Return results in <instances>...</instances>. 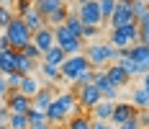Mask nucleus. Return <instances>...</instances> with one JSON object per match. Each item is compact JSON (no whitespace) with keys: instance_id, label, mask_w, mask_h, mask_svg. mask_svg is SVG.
<instances>
[{"instance_id":"36","label":"nucleus","mask_w":149,"mask_h":129,"mask_svg":"<svg viewBox=\"0 0 149 129\" xmlns=\"http://www.w3.org/2000/svg\"><path fill=\"white\" fill-rule=\"evenodd\" d=\"M98 34H100V26H88V23L82 26V39H95Z\"/></svg>"},{"instance_id":"47","label":"nucleus","mask_w":149,"mask_h":129,"mask_svg":"<svg viewBox=\"0 0 149 129\" xmlns=\"http://www.w3.org/2000/svg\"><path fill=\"white\" fill-rule=\"evenodd\" d=\"M74 3H77V5H82V3H90V0H74Z\"/></svg>"},{"instance_id":"12","label":"nucleus","mask_w":149,"mask_h":129,"mask_svg":"<svg viewBox=\"0 0 149 129\" xmlns=\"http://www.w3.org/2000/svg\"><path fill=\"white\" fill-rule=\"evenodd\" d=\"M93 83L98 85V90L103 93V98H111V101H116L118 98V93H121V88H116L111 80H108V75H105V70H95V78H93Z\"/></svg>"},{"instance_id":"13","label":"nucleus","mask_w":149,"mask_h":129,"mask_svg":"<svg viewBox=\"0 0 149 129\" xmlns=\"http://www.w3.org/2000/svg\"><path fill=\"white\" fill-rule=\"evenodd\" d=\"M103 70H105V75H108V80H111L116 88H126V85H129V80H131V75L123 70L118 62H111V65H105Z\"/></svg>"},{"instance_id":"23","label":"nucleus","mask_w":149,"mask_h":129,"mask_svg":"<svg viewBox=\"0 0 149 129\" xmlns=\"http://www.w3.org/2000/svg\"><path fill=\"white\" fill-rule=\"evenodd\" d=\"M0 72H3V75L15 72V59H13V49H10V47L0 52Z\"/></svg>"},{"instance_id":"44","label":"nucleus","mask_w":149,"mask_h":129,"mask_svg":"<svg viewBox=\"0 0 149 129\" xmlns=\"http://www.w3.org/2000/svg\"><path fill=\"white\" fill-rule=\"evenodd\" d=\"M141 124L149 127V109H147V111H141Z\"/></svg>"},{"instance_id":"21","label":"nucleus","mask_w":149,"mask_h":129,"mask_svg":"<svg viewBox=\"0 0 149 129\" xmlns=\"http://www.w3.org/2000/svg\"><path fill=\"white\" fill-rule=\"evenodd\" d=\"M116 62H118V65H121V67H123L126 72H129L131 78H136V75H141V70L136 67V62H134L131 57H129V52H126V49H121V52H118V57H116Z\"/></svg>"},{"instance_id":"10","label":"nucleus","mask_w":149,"mask_h":129,"mask_svg":"<svg viewBox=\"0 0 149 129\" xmlns=\"http://www.w3.org/2000/svg\"><path fill=\"white\" fill-rule=\"evenodd\" d=\"M126 52H129V57L136 62V67L141 72L149 70V44L144 42H134L131 47H126Z\"/></svg>"},{"instance_id":"11","label":"nucleus","mask_w":149,"mask_h":129,"mask_svg":"<svg viewBox=\"0 0 149 129\" xmlns=\"http://www.w3.org/2000/svg\"><path fill=\"white\" fill-rule=\"evenodd\" d=\"M5 106H8V111H13V114H26L31 109V98L26 93H21V90H10L8 98H5Z\"/></svg>"},{"instance_id":"34","label":"nucleus","mask_w":149,"mask_h":129,"mask_svg":"<svg viewBox=\"0 0 149 129\" xmlns=\"http://www.w3.org/2000/svg\"><path fill=\"white\" fill-rule=\"evenodd\" d=\"M5 80H8V88H10V90H18V88H21V80H23V72H10V75H5Z\"/></svg>"},{"instance_id":"41","label":"nucleus","mask_w":149,"mask_h":129,"mask_svg":"<svg viewBox=\"0 0 149 129\" xmlns=\"http://www.w3.org/2000/svg\"><path fill=\"white\" fill-rule=\"evenodd\" d=\"M8 93H10V88H8V80H5V75L0 72V98H8Z\"/></svg>"},{"instance_id":"45","label":"nucleus","mask_w":149,"mask_h":129,"mask_svg":"<svg viewBox=\"0 0 149 129\" xmlns=\"http://www.w3.org/2000/svg\"><path fill=\"white\" fill-rule=\"evenodd\" d=\"M8 47H10L8 39H5V36H0V52H3V49H8Z\"/></svg>"},{"instance_id":"1","label":"nucleus","mask_w":149,"mask_h":129,"mask_svg":"<svg viewBox=\"0 0 149 129\" xmlns=\"http://www.w3.org/2000/svg\"><path fill=\"white\" fill-rule=\"evenodd\" d=\"M121 49H116L111 42H93L85 49V57H88L90 67H95V70H103L105 65H111V62H116Z\"/></svg>"},{"instance_id":"9","label":"nucleus","mask_w":149,"mask_h":129,"mask_svg":"<svg viewBox=\"0 0 149 129\" xmlns=\"http://www.w3.org/2000/svg\"><path fill=\"white\" fill-rule=\"evenodd\" d=\"M77 16H80L82 23H88V26H100V23H103V13H100L98 0H90V3L77 5Z\"/></svg>"},{"instance_id":"3","label":"nucleus","mask_w":149,"mask_h":129,"mask_svg":"<svg viewBox=\"0 0 149 129\" xmlns=\"http://www.w3.org/2000/svg\"><path fill=\"white\" fill-rule=\"evenodd\" d=\"M54 44H59L67 54H80V52H82V39H80V36H74L64 23L54 26Z\"/></svg>"},{"instance_id":"42","label":"nucleus","mask_w":149,"mask_h":129,"mask_svg":"<svg viewBox=\"0 0 149 129\" xmlns=\"http://www.w3.org/2000/svg\"><path fill=\"white\" fill-rule=\"evenodd\" d=\"M93 129H116L111 121H100V119H93Z\"/></svg>"},{"instance_id":"35","label":"nucleus","mask_w":149,"mask_h":129,"mask_svg":"<svg viewBox=\"0 0 149 129\" xmlns=\"http://www.w3.org/2000/svg\"><path fill=\"white\" fill-rule=\"evenodd\" d=\"M13 11L8 8V5H0V29H5L8 23H10V18H13Z\"/></svg>"},{"instance_id":"32","label":"nucleus","mask_w":149,"mask_h":129,"mask_svg":"<svg viewBox=\"0 0 149 129\" xmlns=\"http://www.w3.org/2000/svg\"><path fill=\"white\" fill-rule=\"evenodd\" d=\"M21 52H23V54H26L29 59H33V62H41V49H39V47H36L33 42H29L26 47H23V49H21Z\"/></svg>"},{"instance_id":"7","label":"nucleus","mask_w":149,"mask_h":129,"mask_svg":"<svg viewBox=\"0 0 149 129\" xmlns=\"http://www.w3.org/2000/svg\"><path fill=\"white\" fill-rule=\"evenodd\" d=\"M74 93H77V101H80L82 111H90L98 101H103V93L98 90V85H95V83H85V85L74 88Z\"/></svg>"},{"instance_id":"28","label":"nucleus","mask_w":149,"mask_h":129,"mask_svg":"<svg viewBox=\"0 0 149 129\" xmlns=\"http://www.w3.org/2000/svg\"><path fill=\"white\" fill-rule=\"evenodd\" d=\"M39 70H41V75H44L46 80H62V72H59V67H54V65L39 62Z\"/></svg>"},{"instance_id":"8","label":"nucleus","mask_w":149,"mask_h":129,"mask_svg":"<svg viewBox=\"0 0 149 129\" xmlns=\"http://www.w3.org/2000/svg\"><path fill=\"white\" fill-rule=\"evenodd\" d=\"M111 29H118V26H126V23H136L134 21V11H131V0H118L116 3V11L108 18Z\"/></svg>"},{"instance_id":"46","label":"nucleus","mask_w":149,"mask_h":129,"mask_svg":"<svg viewBox=\"0 0 149 129\" xmlns=\"http://www.w3.org/2000/svg\"><path fill=\"white\" fill-rule=\"evenodd\" d=\"M10 3H13V0H0V5H10Z\"/></svg>"},{"instance_id":"6","label":"nucleus","mask_w":149,"mask_h":129,"mask_svg":"<svg viewBox=\"0 0 149 129\" xmlns=\"http://www.w3.org/2000/svg\"><path fill=\"white\" fill-rule=\"evenodd\" d=\"M141 116V111L136 109L134 103L129 101H116V106H113V114H111V124L113 127H118V124H123V121H131V119H139Z\"/></svg>"},{"instance_id":"14","label":"nucleus","mask_w":149,"mask_h":129,"mask_svg":"<svg viewBox=\"0 0 149 129\" xmlns=\"http://www.w3.org/2000/svg\"><path fill=\"white\" fill-rule=\"evenodd\" d=\"M31 42L36 44V47L41 49V54H44L49 47H54V29L44 23V26H41L39 31H33V39H31Z\"/></svg>"},{"instance_id":"27","label":"nucleus","mask_w":149,"mask_h":129,"mask_svg":"<svg viewBox=\"0 0 149 129\" xmlns=\"http://www.w3.org/2000/svg\"><path fill=\"white\" fill-rule=\"evenodd\" d=\"M8 129H29V116L10 111V116H8Z\"/></svg>"},{"instance_id":"37","label":"nucleus","mask_w":149,"mask_h":129,"mask_svg":"<svg viewBox=\"0 0 149 129\" xmlns=\"http://www.w3.org/2000/svg\"><path fill=\"white\" fill-rule=\"evenodd\" d=\"M33 5V0H15V16H23Z\"/></svg>"},{"instance_id":"33","label":"nucleus","mask_w":149,"mask_h":129,"mask_svg":"<svg viewBox=\"0 0 149 129\" xmlns=\"http://www.w3.org/2000/svg\"><path fill=\"white\" fill-rule=\"evenodd\" d=\"M116 3H118V0H98L100 13H103V21H108V18H111V13L116 11Z\"/></svg>"},{"instance_id":"38","label":"nucleus","mask_w":149,"mask_h":129,"mask_svg":"<svg viewBox=\"0 0 149 129\" xmlns=\"http://www.w3.org/2000/svg\"><path fill=\"white\" fill-rule=\"evenodd\" d=\"M29 129H57V127H54L49 119H41V121H31Z\"/></svg>"},{"instance_id":"20","label":"nucleus","mask_w":149,"mask_h":129,"mask_svg":"<svg viewBox=\"0 0 149 129\" xmlns=\"http://www.w3.org/2000/svg\"><path fill=\"white\" fill-rule=\"evenodd\" d=\"M18 90H21V93H26L29 98H33V96L41 90V80H36V78L29 72V75H23V80H21V88H18Z\"/></svg>"},{"instance_id":"48","label":"nucleus","mask_w":149,"mask_h":129,"mask_svg":"<svg viewBox=\"0 0 149 129\" xmlns=\"http://www.w3.org/2000/svg\"><path fill=\"white\" fill-rule=\"evenodd\" d=\"M59 3H67V0H59Z\"/></svg>"},{"instance_id":"40","label":"nucleus","mask_w":149,"mask_h":129,"mask_svg":"<svg viewBox=\"0 0 149 129\" xmlns=\"http://www.w3.org/2000/svg\"><path fill=\"white\" fill-rule=\"evenodd\" d=\"M8 116H10L8 106H0V129H8Z\"/></svg>"},{"instance_id":"50","label":"nucleus","mask_w":149,"mask_h":129,"mask_svg":"<svg viewBox=\"0 0 149 129\" xmlns=\"http://www.w3.org/2000/svg\"><path fill=\"white\" fill-rule=\"evenodd\" d=\"M144 3H149V0H144Z\"/></svg>"},{"instance_id":"31","label":"nucleus","mask_w":149,"mask_h":129,"mask_svg":"<svg viewBox=\"0 0 149 129\" xmlns=\"http://www.w3.org/2000/svg\"><path fill=\"white\" fill-rule=\"evenodd\" d=\"M93 78H95V67H85V70L74 78V88L85 85V83H93Z\"/></svg>"},{"instance_id":"22","label":"nucleus","mask_w":149,"mask_h":129,"mask_svg":"<svg viewBox=\"0 0 149 129\" xmlns=\"http://www.w3.org/2000/svg\"><path fill=\"white\" fill-rule=\"evenodd\" d=\"M67 129H93V116H88L85 111H80L72 119H67Z\"/></svg>"},{"instance_id":"43","label":"nucleus","mask_w":149,"mask_h":129,"mask_svg":"<svg viewBox=\"0 0 149 129\" xmlns=\"http://www.w3.org/2000/svg\"><path fill=\"white\" fill-rule=\"evenodd\" d=\"M141 78H144V80H141V88H147V90H149V70L141 72Z\"/></svg>"},{"instance_id":"29","label":"nucleus","mask_w":149,"mask_h":129,"mask_svg":"<svg viewBox=\"0 0 149 129\" xmlns=\"http://www.w3.org/2000/svg\"><path fill=\"white\" fill-rule=\"evenodd\" d=\"M131 11H134V21H139V18H144L149 13V3H144V0H131Z\"/></svg>"},{"instance_id":"4","label":"nucleus","mask_w":149,"mask_h":129,"mask_svg":"<svg viewBox=\"0 0 149 129\" xmlns=\"http://www.w3.org/2000/svg\"><path fill=\"white\" fill-rule=\"evenodd\" d=\"M85 67H90V62L85 57V52H80V54H67V59L59 65V72H62V78L67 83H74V78L85 70Z\"/></svg>"},{"instance_id":"18","label":"nucleus","mask_w":149,"mask_h":129,"mask_svg":"<svg viewBox=\"0 0 149 129\" xmlns=\"http://www.w3.org/2000/svg\"><path fill=\"white\" fill-rule=\"evenodd\" d=\"M13 59H15V70L23 72V75H29V72H33L36 67H39V62H33V59H29L21 49H13Z\"/></svg>"},{"instance_id":"39","label":"nucleus","mask_w":149,"mask_h":129,"mask_svg":"<svg viewBox=\"0 0 149 129\" xmlns=\"http://www.w3.org/2000/svg\"><path fill=\"white\" fill-rule=\"evenodd\" d=\"M116 129H141V116H139V119H131V121H123V124H118Z\"/></svg>"},{"instance_id":"24","label":"nucleus","mask_w":149,"mask_h":129,"mask_svg":"<svg viewBox=\"0 0 149 129\" xmlns=\"http://www.w3.org/2000/svg\"><path fill=\"white\" fill-rule=\"evenodd\" d=\"M131 103H134L139 111H147V109H149V90L139 85L134 93H131Z\"/></svg>"},{"instance_id":"49","label":"nucleus","mask_w":149,"mask_h":129,"mask_svg":"<svg viewBox=\"0 0 149 129\" xmlns=\"http://www.w3.org/2000/svg\"><path fill=\"white\" fill-rule=\"evenodd\" d=\"M141 129H149V127H141Z\"/></svg>"},{"instance_id":"15","label":"nucleus","mask_w":149,"mask_h":129,"mask_svg":"<svg viewBox=\"0 0 149 129\" xmlns=\"http://www.w3.org/2000/svg\"><path fill=\"white\" fill-rule=\"evenodd\" d=\"M113 106H116V101L103 98V101H98V103H95V106L90 109V116H93V119H100V121H111Z\"/></svg>"},{"instance_id":"5","label":"nucleus","mask_w":149,"mask_h":129,"mask_svg":"<svg viewBox=\"0 0 149 129\" xmlns=\"http://www.w3.org/2000/svg\"><path fill=\"white\" fill-rule=\"evenodd\" d=\"M108 42L113 44L116 49H126V47H131L134 42H139V26H136V23H126V26H118V29H113V31H111Z\"/></svg>"},{"instance_id":"17","label":"nucleus","mask_w":149,"mask_h":129,"mask_svg":"<svg viewBox=\"0 0 149 129\" xmlns=\"http://www.w3.org/2000/svg\"><path fill=\"white\" fill-rule=\"evenodd\" d=\"M67 59V52L62 49L59 44H54V47H49L44 54H41V62H46V65H54V67H59L62 62Z\"/></svg>"},{"instance_id":"19","label":"nucleus","mask_w":149,"mask_h":129,"mask_svg":"<svg viewBox=\"0 0 149 129\" xmlns=\"http://www.w3.org/2000/svg\"><path fill=\"white\" fill-rule=\"evenodd\" d=\"M21 18H23V23H26V26H29L31 31H39V29H41V26L46 23V21H44V16H41L39 11H36V5H31L29 11H26V13L21 16Z\"/></svg>"},{"instance_id":"30","label":"nucleus","mask_w":149,"mask_h":129,"mask_svg":"<svg viewBox=\"0 0 149 129\" xmlns=\"http://www.w3.org/2000/svg\"><path fill=\"white\" fill-rule=\"evenodd\" d=\"M136 26H139V42L149 44V13L144 16V18H139V21H136Z\"/></svg>"},{"instance_id":"2","label":"nucleus","mask_w":149,"mask_h":129,"mask_svg":"<svg viewBox=\"0 0 149 129\" xmlns=\"http://www.w3.org/2000/svg\"><path fill=\"white\" fill-rule=\"evenodd\" d=\"M3 31H5L3 36L8 39L10 49H23V47L33 39V31L23 23V18H21V16H13V18H10V23H8Z\"/></svg>"},{"instance_id":"26","label":"nucleus","mask_w":149,"mask_h":129,"mask_svg":"<svg viewBox=\"0 0 149 129\" xmlns=\"http://www.w3.org/2000/svg\"><path fill=\"white\" fill-rule=\"evenodd\" d=\"M33 5H36V11L44 16V21H46V16L52 11H57L59 5H64V3H59V0H33Z\"/></svg>"},{"instance_id":"16","label":"nucleus","mask_w":149,"mask_h":129,"mask_svg":"<svg viewBox=\"0 0 149 129\" xmlns=\"http://www.w3.org/2000/svg\"><path fill=\"white\" fill-rule=\"evenodd\" d=\"M54 101V90L49 85H41V90L31 98V109H39V111H44L46 114V109H49V103Z\"/></svg>"},{"instance_id":"25","label":"nucleus","mask_w":149,"mask_h":129,"mask_svg":"<svg viewBox=\"0 0 149 129\" xmlns=\"http://www.w3.org/2000/svg\"><path fill=\"white\" fill-rule=\"evenodd\" d=\"M67 13H70V8H67V3H64V5H59L57 11H52V13L46 16V23L54 29V26H59V23H64V21H67Z\"/></svg>"}]
</instances>
